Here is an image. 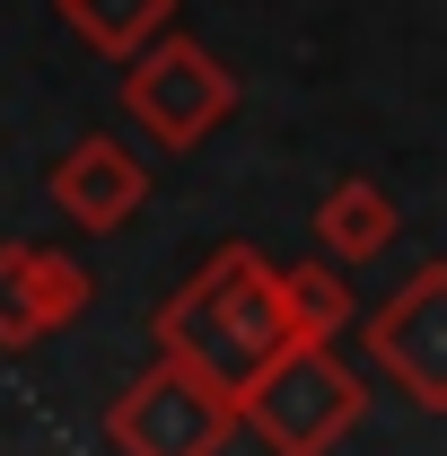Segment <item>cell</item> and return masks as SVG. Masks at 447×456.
Here are the masks:
<instances>
[{"label":"cell","instance_id":"6da1fadb","mask_svg":"<svg viewBox=\"0 0 447 456\" xmlns=\"http://www.w3.org/2000/svg\"><path fill=\"white\" fill-rule=\"evenodd\" d=\"M158 360H184L202 369L211 387L246 395L280 351H289V325H280V264H264L255 246H220L193 281L158 307Z\"/></svg>","mask_w":447,"mask_h":456},{"label":"cell","instance_id":"7a4b0ae2","mask_svg":"<svg viewBox=\"0 0 447 456\" xmlns=\"http://www.w3.org/2000/svg\"><path fill=\"white\" fill-rule=\"evenodd\" d=\"M237 412H246V430L272 456H325V448H342V439L360 430L369 387H360V369H351L342 351H298V342H289L272 369L237 395Z\"/></svg>","mask_w":447,"mask_h":456},{"label":"cell","instance_id":"3957f363","mask_svg":"<svg viewBox=\"0 0 447 456\" xmlns=\"http://www.w3.org/2000/svg\"><path fill=\"white\" fill-rule=\"evenodd\" d=\"M246 430V412L228 387H211L184 360H150L123 395L106 403V439L123 456H220Z\"/></svg>","mask_w":447,"mask_h":456},{"label":"cell","instance_id":"277c9868","mask_svg":"<svg viewBox=\"0 0 447 456\" xmlns=\"http://www.w3.org/2000/svg\"><path fill=\"white\" fill-rule=\"evenodd\" d=\"M123 114L158 150H202L237 114V70L202 36H158L141 61H123Z\"/></svg>","mask_w":447,"mask_h":456},{"label":"cell","instance_id":"5b68a950","mask_svg":"<svg viewBox=\"0 0 447 456\" xmlns=\"http://www.w3.org/2000/svg\"><path fill=\"white\" fill-rule=\"evenodd\" d=\"M369 360L403 387V403L447 412V264H421L386 307H369Z\"/></svg>","mask_w":447,"mask_h":456},{"label":"cell","instance_id":"8992f818","mask_svg":"<svg viewBox=\"0 0 447 456\" xmlns=\"http://www.w3.org/2000/svg\"><path fill=\"white\" fill-rule=\"evenodd\" d=\"M88 264L53 255V246H0V351H27V342L61 334L70 316H88Z\"/></svg>","mask_w":447,"mask_h":456},{"label":"cell","instance_id":"52a82bcc","mask_svg":"<svg viewBox=\"0 0 447 456\" xmlns=\"http://www.w3.org/2000/svg\"><path fill=\"white\" fill-rule=\"evenodd\" d=\"M53 202H61V220H79L88 237H114V228L132 220L141 202H150V167L114 141V132H88V141H70L53 159Z\"/></svg>","mask_w":447,"mask_h":456},{"label":"cell","instance_id":"ba28073f","mask_svg":"<svg viewBox=\"0 0 447 456\" xmlns=\"http://www.w3.org/2000/svg\"><path fill=\"white\" fill-rule=\"evenodd\" d=\"M394 228H403V202H394L386 184H369V175H342L334 193L316 202V246H325V264H369V255H386Z\"/></svg>","mask_w":447,"mask_h":456},{"label":"cell","instance_id":"9c48e42d","mask_svg":"<svg viewBox=\"0 0 447 456\" xmlns=\"http://www.w3.org/2000/svg\"><path fill=\"white\" fill-rule=\"evenodd\" d=\"M61 27L106 61H141L158 36H175V0H53Z\"/></svg>","mask_w":447,"mask_h":456},{"label":"cell","instance_id":"30bf717a","mask_svg":"<svg viewBox=\"0 0 447 456\" xmlns=\"http://www.w3.org/2000/svg\"><path fill=\"white\" fill-rule=\"evenodd\" d=\"M351 316H360V298H351V281H342L325 255L316 264H280V325H289L298 351H334V334Z\"/></svg>","mask_w":447,"mask_h":456}]
</instances>
